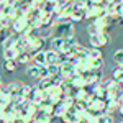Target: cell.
<instances>
[{
    "instance_id": "1",
    "label": "cell",
    "mask_w": 123,
    "mask_h": 123,
    "mask_svg": "<svg viewBox=\"0 0 123 123\" xmlns=\"http://www.w3.org/2000/svg\"><path fill=\"white\" fill-rule=\"evenodd\" d=\"M53 38H72L74 36V23H54L51 28Z\"/></svg>"
},
{
    "instance_id": "2",
    "label": "cell",
    "mask_w": 123,
    "mask_h": 123,
    "mask_svg": "<svg viewBox=\"0 0 123 123\" xmlns=\"http://www.w3.org/2000/svg\"><path fill=\"white\" fill-rule=\"evenodd\" d=\"M87 107H89V112H92V113L95 115H102L107 112V100H104V98H98V97H95L87 104Z\"/></svg>"
},
{
    "instance_id": "3",
    "label": "cell",
    "mask_w": 123,
    "mask_h": 123,
    "mask_svg": "<svg viewBox=\"0 0 123 123\" xmlns=\"http://www.w3.org/2000/svg\"><path fill=\"white\" fill-rule=\"evenodd\" d=\"M28 28H30V21L26 20V17H18L17 20H13V26H12V31L13 33L23 35Z\"/></svg>"
},
{
    "instance_id": "4",
    "label": "cell",
    "mask_w": 123,
    "mask_h": 123,
    "mask_svg": "<svg viewBox=\"0 0 123 123\" xmlns=\"http://www.w3.org/2000/svg\"><path fill=\"white\" fill-rule=\"evenodd\" d=\"M59 66H61V74L66 77L67 80H71L72 77H76V76H77V69H76V66H74V64H71L69 61H62Z\"/></svg>"
},
{
    "instance_id": "5",
    "label": "cell",
    "mask_w": 123,
    "mask_h": 123,
    "mask_svg": "<svg viewBox=\"0 0 123 123\" xmlns=\"http://www.w3.org/2000/svg\"><path fill=\"white\" fill-rule=\"evenodd\" d=\"M61 120H62L64 123H79L80 120H82V113H79V112H77L76 107H71Z\"/></svg>"
},
{
    "instance_id": "6",
    "label": "cell",
    "mask_w": 123,
    "mask_h": 123,
    "mask_svg": "<svg viewBox=\"0 0 123 123\" xmlns=\"http://www.w3.org/2000/svg\"><path fill=\"white\" fill-rule=\"evenodd\" d=\"M21 85H23V84L12 82V84H8L7 87H5V90L12 95V98H13V100H18V98H21Z\"/></svg>"
},
{
    "instance_id": "7",
    "label": "cell",
    "mask_w": 123,
    "mask_h": 123,
    "mask_svg": "<svg viewBox=\"0 0 123 123\" xmlns=\"http://www.w3.org/2000/svg\"><path fill=\"white\" fill-rule=\"evenodd\" d=\"M0 17H8L12 20L18 18V10L15 8L12 3H7V5H2V12H0Z\"/></svg>"
},
{
    "instance_id": "8",
    "label": "cell",
    "mask_w": 123,
    "mask_h": 123,
    "mask_svg": "<svg viewBox=\"0 0 123 123\" xmlns=\"http://www.w3.org/2000/svg\"><path fill=\"white\" fill-rule=\"evenodd\" d=\"M26 74H28L30 77H33V79H43V67L39 66H35V64H30L28 67H26Z\"/></svg>"
},
{
    "instance_id": "9",
    "label": "cell",
    "mask_w": 123,
    "mask_h": 123,
    "mask_svg": "<svg viewBox=\"0 0 123 123\" xmlns=\"http://www.w3.org/2000/svg\"><path fill=\"white\" fill-rule=\"evenodd\" d=\"M87 53H89V48L82 46V44H76V46L72 48V54L77 59H80V61H85L87 59Z\"/></svg>"
},
{
    "instance_id": "10",
    "label": "cell",
    "mask_w": 123,
    "mask_h": 123,
    "mask_svg": "<svg viewBox=\"0 0 123 123\" xmlns=\"http://www.w3.org/2000/svg\"><path fill=\"white\" fill-rule=\"evenodd\" d=\"M12 102H13V98H12V95L5 90V87L0 90V108L3 110V108H7L8 105H12Z\"/></svg>"
},
{
    "instance_id": "11",
    "label": "cell",
    "mask_w": 123,
    "mask_h": 123,
    "mask_svg": "<svg viewBox=\"0 0 123 123\" xmlns=\"http://www.w3.org/2000/svg\"><path fill=\"white\" fill-rule=\"evenodd\" d=\"M31 64H35V66H48L46 62V51H39V53H35L33 54V61H31Z\"/></svg>"
},
{
    "instance_id": "12",
    "label": "cell",
    "mask_w": 123,
    "mask_h": 123,
    "mask_svg": "<svg viewBox=\"0 0 123 123\" xmlns=\"http://www.w3.org/2000/svg\"><path fill=\"white\" fill-rule=\"evenodd\" d=\"M100 8H102L100 5H92V3H90V5H89V8L85 10V20H92V21H94V20L98 17Z\"/></svg>"
},
{
    "instance_id": "13",
    "label": "cell",
    "mask_w": 123,
    "mask_h": 123,
    "mask_svg": "<svg viewBox=\"0 0 123 123\" xmlns=\"http://www.w3.org/2000/svg\"><path fill=\"white\" fill-rule=\"evenodd\" d=\"M43 48H44V39H43V38H38V39H35V41H30L28 51L31 53V54H35V53L43 51Z\"/></svg>"
},
{
    "instance_id": "14",
    "label": "cell",
    "mask_w": 123,
    "mask_h": 123,
    "mask_svg": "<svg viewBox=\"0 0 123 123\" xmlns=\"http://www.w3.org/2000/svg\"><path fill=\"white\" fill-rule=\"evenodd\" d=\"M39 110L43 112V113L49 115V117H54V112H56V105H53L49 100H44L43 104L39 105Z\"/></svg>"
},
{
    "instance_id": "15",
    "label": "cell",
    "mask_w": 123,
    "mask_h": 123,
    "mask_svg": "<svg viewBox=\"0 0 123 123\" xmlns=\"http://www.w3.org/2000/svg\"><path fill=\"white\" fill-rule=\"evenodd\" d=\"M46 62L48 64H61V54L53 49L46 51Z\"/></svg>"
},
{
    "instance_id": "16",
    "label": "cell",
    "mask_w": 123,
    "mask_h": 123,
    "mask_svg": "<svg viewBox=\"0 0 123 123\" xmlns=\"http://www.w3.org/2000/svg\"><path fill=\"white\" fill-rule=\"evenodd\" d=\"M71 84H72L74 89H85V87H87V80H85L84 76L77 74L76 77H72V79H71Z\"/></svg>"
},
{
    "instance_id": "17",
    "label": "cell",
    "mask_w": 123,
    "mask_h": 123,
    "mask_svg": "<svg viewBox=\"0 0 123 123\" xmlns=\"http://www.w3.org/2000/svg\"><path fill=\"white\" fill-rule=\"evenodd\" d=\"M20 56V51L17 48H12V49H3V59L5 61H17Z\"/></svg>"
},
{
    "instance_id": "18",
    "label": "cell",
    "mask_w": 123,
    "mask_h": 123,
    "mask_svg": "<svg viewBox=\"0 0 123 123\" xmlns=\"http://www.w3.org/2000/svg\"><path fill=\"white\" fill-rule=\"evenodd\" d=\"M0 120H2V123H17V122H18V113H15V112H12V113H5V112H2Z\"/></svg>"
},
{
    "instance_id": "19",
    "label": "cell",
    "mask_w": 123,
    "mask_h": 123,
    "mask_svg": "<svg viewBox=\"0 0 123 123\" xmlns=\"http://www.w3.org/2000/svg\"><path fill=\"white\" fill-rule=\"evenodd\" d=\"M120 102L117 100V98H110V100H107V115H112L115 110H120Z\"/></svg>"
},
{
    "instance_id": "20",
    "label": "cell",
    "mask_w": 123,
    "mask_h": 123,
    "mask_svg": "<svg viewBox=\"0 0 123 123\" xmlns=\"http://www.w3.org/2000/svg\"><path fill=\"white\" fill-rule=\"evenodd\" d=\"M95 59H104L102 57V49H98V48H89L87 61H95Z\"/></svg>"
},
{
    "instance_id": "21",
    "label": "cell",
    "mask_w": 123,
    "mask_h": 123,
    "mask_svg": "<svg viewBox=\"0 0 123 123\" xmlns=\"http://www.w3.org/2000/svg\"><path fill=\"white\" fill-rule=\"evenodd\" d=\"M51 85H54V80H53V77H43V79H39L38 80V89H41V90H48Z\"/></svg>"
},
{
    "instance_id": "22",
    "label": "cell",
    "mask_w": 123,
    "mask_h": 123,
    "mask_svg": "<svg viewBox=\"0 0 123 123\" xmlns=\"http://www.w3.org/2000/svg\"><path fill=\"white\" fill-rule=\"evenodd\" d=\"M64 44H66V39L64 38H53L51 39V49L56 51V53H59L64 48Z\"/></svg>"
},
{
    "instance_id": "23",
    "label": "cell",
    "mask_w": 123,
    "mask_h": 123,
    "mask_svg": "<svg viewBox=\"0 0 123 123\" xmlns=\"http://www.w3.org/2000/svg\"><path fill=\"white\" fill-rule=\"evenodd\" d=\"M31 61H33V54H31L30 51L20 53L18 59H17V62H18V64H31Z\"/></svg>"
},
{
    "instance_id": "24",
    "label": "cell",
    "mask_w": 123,
    "mask_h": 123,
    "mask_svg": "<svg viewBox=\"0 0 123 123\" xmlns=\"http://www.w3.org/2000/svg\"><path fill=\"white\" fill-rule=\"evenodd\" d=\"M33 123H51V117L46 113H43L41 110H39L38 113L33 117Z\"/></svg>"
},
{
    "instance_id": "25",
    "label": "cell",
    "mask_w": 123,
    "mask_h": 123,
    "mask_svg": "<svg viewBox=\"0 0 123 123\" xmlns=\"http://www.w3.org/2000/svg\"><path fill=\"white\" fill-rule=\"evenodd\" d=\"M26 38L30 39V41H35V39H38V38H41L39 36V30H36V28H33V26H30L25 33H23Z\"/></svg>"
},
{
    "instance_id": "26",
    "label": "cell",
    "mask_w": 123,
    "mask_h": 123,
    "mask_svg": "<svg viewBox=\"0 0 123 123\" xmlns=\"http://www.w3.org/2000/svg\"><path fill=\"white\" fill-rule=\"evenodd\" d=\"M84 18H85V12H82V10H74L72 15H71V21L72 23H80Z\"/></svg>"
},
{
    "instance_id": "27",
    "label": "cell",
    "mask_w": 123,
    "mask_h": 123,
    "mask_svg": "<svg viewBox=\"0 0 123 123\" xmlns=\"http://www.w3.org/2000/svg\"><path fill=\"white\" fill-rule=\"evenodd\" d=\"M72 5H74V10H82V12H85V10L89 8L90 2L89 0H74Z\"/></svg>"
},
{
    "instance_id": "28",
    "label": "cell",
    "mask_w": 123,
    "mask_h": 123,
    "mask_svg": "<svg viewBox=\"0 0 123 123\" xmlns=\"http://www.w3.org/2000/svg\"><path fill=\"white\" fill-rule=\"evenodd\" d=\"M18 123H33V115L30 113V112H20Z\"/></svg>"
},
{
    "instance_id": "29",
    "label": "cell",
    "mask_w": 123,
    "mask_h": 123,
    "mask_svg": "<svg viewBox=\"0 0 123 123\" xmlns=\"http://www.w3.org/2000/svg\"><path fill=\"white\" fill-rule=\"evenodd\" d=\"M69 110L64 104H57L56 105V112H54V117H57V118H62L64 115H66V112Z\"/></svg>"
},
{
    "instance_id": "30",
    "label": "cell",
    "mask_w": 123,
    "mask_h": 123,
    "mask_svg": "<svg viewBox=\"0 0 123 123\" xmlns=\"http://www.w3.org/2000/svg\"><path fill=\"white\" fill-rule=\"evenodd\" d=\"M0 26L2 30H8L13 26V20L8 18V17H0Z\"/></svg>"
},
{
    "instance_id": "31",
    "label": "cell",
    "mask_w": 123,
    "mask_h": 123,
    "mask_svg": "<svg viewBox=\"0 0 123 123\" xmlns=\"http://www.w3.org/2000/svg\"><path fill=\"white\" fill-rule=\"evenodd\" d=\"M48 72H49V77L57 76V74H61V66L59 64H48Z\"/></svg>"
},
{
    "instance_id": "32",
    "label": "cell",
    "mask_w": 123,
    "mask_h": 123,
    "mask_svg": "<svg viewBox=\"0 0 123 123\" xmlns=\"http://www.w3.org/2000/svg\"><path fill=\"white\" fill-rule=\"evenodd\" d=\"M112 79H113L115 82H118V84L123 82V71L120 67H117L115 71H112Z\"/></svg>"
},
{
    "instance_id": "33",
    "label": "cell",
    "mask_w": 123,
    "mask_h": 123,
    "mask_svg": "<svg viewBox=\"0 0 123 123\" xmlns=\"http://www.w3.org/2000/svg\"><path fill=\"white\" fill-rule=\"evenodd\" d=\"M33 89H35V87H31V85H28V84H23L21 85V97H23V98H30Z\"/></svg>"
},
{
    "instance_id": "34",
    "label": "cell",
    "mask_w": 123,
    "mask_h": 123,
    "mask_svg": "<svg viewBox=\"0 0 123 123\" xmlns=\"http://www.w3.org/2000/svg\"><path fill=\"white\" fill-rule=\"evenodd\" d=\"M98 41H100V48L107 46L110 43V36H108V31H104V33H98Z\"/></svg>"
},
{
    "instance_id": "35",
    "label": "cell",
    "mask_w": 123,
    "mask_h": 123,
    "mask_svg": "<svg viewBox=\"0 0 123 123\" xmlns=\"http://www.w3.org/2000/svg\"><path fill=\"white\" fill-rule=\"evenodd\" d=\"M87 33H89V36H95V35H98V33H100V30L97 28V25L92 21V23H89V25H87Z\"/></svg>"
},
{
    "instance_id": "36",
    "label": "cell",
    "mask_w": 123,
    "mask_h": 123,
    "mask_svg": "<svg viewBox=\"0 0 123 123\" xmlns=\"http://www.w3.org/2000/svg\"><path fill=\"white\" fill-rule=\"evenodd\" d=\"M97 123H113V118L107 113H102V115H97Z\"/></svg>"
},
{
    "instance_id": "37",
    "label": "cell",
    "mask_w": 123,
    "mask_h": 123,
    "mask_svg": "<svg viewBox=\"0 0 123 123\" xmlns=\"http://www.w3.org/2000/svg\"><path fill=\"white\" fill-rule=\"evenodd\" d=\"M5 71H8V72H13V71H17V67H18V62L17 61H5Z\"/></svg>"
},
{
    "instance_id": "38",
    "label": "cell",
    "mask_w": 123,
    "mask_h": 123,
    "mask_svg": "<svg viewBox=\"0 0 123 123\" xmlns=\"http://www.w3.org/2000/svg\"><path fill=\"white\" fill-rule=\"evenodd\" d=\"M113 61L117 64H123V49H117L113 53Z\"/></svg>"
},
{
    "instance_id": "39",
    "label": "cell",
    "mask_w": 123,
    "mask_h": 123,
    "mask_svg": "<svg viewBox=\"0 0 123 123\" xmlns=\"http://www.w3.org/2000/svg\"><path fill=\"white\" fill-rule=\"evenodd\" d=\"M89 43H90V48H98V49H100V41H98V35H95V36H89Z\"/></svg>"
},
{
    "instance_id": "40",
    "label": "cell",
    "mask_w": 123,
    "mask_h": 123,
    "mask_svg": "<svg viewBox=\"0 0 123 123\" xmlns=\"http://www.w3.org/2000/svg\"><path fill=\"white\" fill-rule=\"evenodd\" d=\"M30 3L35 7V8H43L46 5V0H30Z\"/></svg>"
},
{
    "instance_id": "41",
    "label": "cell",
    "mask_w": 123,
    "mask_h": 123,
    "mask_svg": "<svg viewBox=\"0 0 123 123\" xmlns=\"http://www.w3.org/2000/svg\"><path fill=\"white\" fill-rule=\"evenodd\" d=\"M107 2H108V3H112V5H115L117 8H120V7L123 5V0H107Z\"/></svg>"
},
{
    "instance_id": "42",
    "label": "cell",
    "mask_w": 123,
    "mask_h": 123,
    "mask_svg": "<svg viewBox=\"0 0 123 123\" xmlns=\"http://www.w3.org/2000/svg\"><path fill=\"white\" fill-rule=\"evenodd\" d=\"M118 17H120V18H123V5L118 8Z\"/></svg>"
},
{
    "instance_id": "43",
    "label": "cell",
    "mask_w": 123,
    "mask_h": 123,
    "mask_svg": "<svg viewBox=\"0 0 123 123\" xmlns=\"http://www.w3.org/2000/svg\"><path fill=\"white\" fill-rule=\"evenodd\" d=\"M10 2H12V0H0V3H2V5H7V3H10Z\"/></svg>"
},
{
    "instance_id": "44",
    "label": "cell",
    "mask_w": 123,
    "mask_h": 123,
    "mask_svg": "<svg viewBox=\"0 0 123 123\" xmlns=\"http://www.w3.org/2000/svg\"><path fill=\"white\" fill-rule=\"evenodd\" d=\"M120 113H122V115H123V104H122V105H120Z\"/></svg>"
},
{
    "instance_id": "45",
    "label": "cell",
    "mask_w": 123,
    "mask_h": 123,
    "mask_svg": "<svg viewBox=\"0 0 123 123\" xmlns=\"http://www.w3.org/2000/svg\"><path fill=\"white\" fill-rule=\"evenodd\" d=\"M118 67H120V69H122V71H123V64H118Z\"/></svg>"
},
{
    "instance_id": "46",
    "label": "cell",
    "mask_w": 123,
    "mask_h": 123,
    "mask_svg": "<svg viewBox=\"0 0 123 123\" xmlns=\"http://www.w3.org/2000/svg\"><path fill=\"white\" fill-rule=\"evenodd\" d=\"M122 123H123V122H122Z\"/></svg>"
}]
</instances>
